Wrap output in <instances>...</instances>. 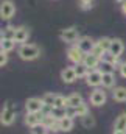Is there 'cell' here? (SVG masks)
<instances>
[{"mask_svg": "<svg viewBox=\"0 0 126 134\" xmlns=\"http://www.w3.org/2000/svg\"><path fill=\"white\" fill-rule=\"evenodd\" d=\"M25 109H27V112H42L45 109V103L42 98L31 97L25 101Z\"/></svg>", "mask_w": 126, "mask_h": 134, "instance_id": "52a82bcc", "label": "cell"}, {"mask_svg": "<svg viewBox=\"0 0 126 134\" xmlns=\"http://www.w3.org/2000/svg\"><path fill=\"white\" fill-rule=\"evenodd\" d=\"M112 98L118 103H125L126 101V87L123 86H117L112 89Z\"/></svg>", "mask_w": 126, "mask_h": 134, "instance_id": "2e32d148", "label": "cell"}, {"mask_svg": "<svg viewBox=\"0 0 126 134\" xmlns=\"http://www.w3.org/2000/svg\"><path fill=\"white\" fill-rule=\"evenodd\" d=\"M6 63H8V53L3 52V50H0V67L6 66Z\"/></svg>", "mask_w": 126, "mask_h": 134, "instance_id": "1f68e13d", "label": "cell"}, {"mask_svg": "<svg viewBox=\"0 0 126 134\" xmlns=\"http://www.w3.org/2000/svg\"><path fill=\"white\" fill-rule=\"evenodd\" d=\"M114 131H126V112H120L114 122Z\"/></svg>", "mask_w": 126, "mask_h": 134, "instance_id": "d6986e66", "label": "cell"}, {"mask_svg": "<svg viewBox=\"0 0 126 134\" xmlns=\"http://www.w3.org/2000/svg\"><path fill=\"white\" fill-rule=\"evenodd\" d=\"M59 37H61V41L65 42V44H75V42L79 41L81 36H79V30H78L76 27H68V28L61 30Z\"/></svg>", "mask_w": 126, "mask_h": 134, "instance_id": "3957f363", "label": "cell"}, {"mask_svg": "<svg viewBox=\"0 0 126 134\" xmlns=\"http://www.w3.org/2000/svg\"><path fill=\"white\" fill-rule=\"evenodd\" d=\"M17 55L24 61H34L41 56V48L36 44H22L17 50Z\"/></svg>", "mask_w": 126, "mask_h": 134, "instance_id": "6da1fadb", "label": "cell"}, {"mask_svg": "<svg viewBox=\"0 0 126 134\" xmlns=\"http://www.w3.org/2000/svg\"><path fill=\"white\" fill-rule=\"evenodd\" d=\"M100 63H101V58L95 56V55H92V53L86 55V56H84V59H83V64L87 67L89 70H94V69H96V67L100 66Z\"/></svg>", "mask_w": 126, "mask_h": 134, "instance_id": "5bb4252c", "label": "cell"}, {"mask_svg": "<svg viewBox=\"0 0 126 134\" xmlns=\"http://www.w3.org/2000/svg\"><path fill=\"white\" fill-rule=\"evenodd\" d=\"M120 6H122V13H123V14L126 16V2L123 3V5H120Z\"/></svg>", "mask_w": 126, "mask_h": 134, "instance_id": "e575fe53", "label": "cell"}, {"mask_svg": "<svg viewBox=\"0 0 126 134\" xmlns=\"http://www.w3.org/2000/svg\"><path fill=\"white\" fill-rule=\"evenodd\" d=\"M61 80H62V83H65V84H73L78 80L76 72H75V67H65V69H62L61 70Z\"/></svg>", "mask_w": 126, "mask_h": 134, "instance_id": "7c38bea8", "label": "cell"}, {"mask_svg": "<svg viewBox=\"0 0 126 134\" xmlns=\"http://www.w3.org/2000/svg\"><path fill=\"white\" fill-rule=\"evenodd\" d=\"M14 45H16V41L14 39H8V37H3L2 44H0V50L9 53L11 50H14Z\"/></svg>", "mask_w": 126, "mask_h": 134, "instance_id": "ffe728a7", "label": "cell"}, {"mask_svg": "<svg viewBox=\"0 0 126 134\" xmlns=\"http://www.w3.org/2000/svg\"><path fill=\"white\" fill-rule=\"evenodd\" d=\"M112 134H126V131H114Z\"/></svg>", "mask_w": 126, "mask_h": 134, "instance_id": "d590c367", "label": "cell"}, {"mask_svg": "<svg viewBox=\"0 0 126 134\" xmlns=\"http://www.w3.org/2000/svg\"><path fill=\"white\" fill-rule=\"evenodd\" d=\"M115 2H117V3H118V5H123V3H125L126 0H115Z\"/></svg>", "mask_w": 126, "mask_h": 134, "instance_id": "8d00e7d4", "label": "cell"}, {"mask_svg": "<svg viewBox=\"0 0 126 134\" xmlns=\"http://www.w3.org/2000/svg\"><path fill=\"white\" fill-rule=\"evenodd\" d=\"M2 41H3V31H0V44H2Z\"/></svg>", "mask_w": 126, "mask_h": 134, "instance_id": "74e56055", "label": "cell"}, {"mask_svg": "<svg viewBox=\"0 0 126 134\" xmlns=\"http://www.w3.org/2000/svg\"><path fill=\"white\" fill-rule=\"evenodd\" d=\"M53 108H67V98L64 95H56V100H55V106Z\"/></svg>", "mask_w": 126, "mask_h": 134, "instance_id": "f546056e", "label": "cell"}, {"mask_svg": "<svg viewBox=\"0 0 126 134\" xmlns=\"http://www.w3.org/2000/svg\"><path fill=\"white\" fill-rule=\"evenodd\" d=\"M28 37H30V30L27 28V27H24V25H20V27H16V33H14V41H16V44H27V41H28Z\"/></svg>", "mask_w": 126, "mask_h": 134, "instance_id": "30bf717a", "label": "cell"}, {"mask_svg": "<svg viewBox=\"0 0 126 134\" xmlns=\"http://www.w3.org/2000/svg\"><path fill=\"white\" fill-rule=\"evenodd\" d=\"M101 61H104V63H109V64H112V66H115L117 63H118V58L117 56H114L112 53H109V52H106L103 56H101Z\"/></svg>", "mask_w": 126, "mask_h": 134, "instance_id": "484cf974", "label": "cell"}, {"mask_svg": "<svg viewBox=\"0 0 126 134\" xmlns=\"http://www.w3.org/2000/svg\"><path fill=\"white\" fill-rule=\"evenodd\" d=\"M14 33H16V27H6L5 31H3V37H8V39H14Z\"/></svg>", "mask_w": 126, "mask_h": 134, "instance_id": "4dcf8cb0", "label": "cell"}, {"mask_svg": "<svg viewBox=\"0 0 126 134\" xmlns=\"http://www.w3.org/2000/svg\"><path fill=\"white\" fill-rule=\"evenodd\" d=\"M107 52H109V53H112L114 56L120 58V56H122V53L125 52V44H123V41H122V39H118V37L112 39V41H111V45H109V50H107Z\"/></svg>", "mask_w": 126, "mask_h": 134, "instance_id": "8fae6325", "label": "cell"}, {"mask_svg": "<svg viewBox=\"0 0 126 134\" xmlns=\"http://www.w3.org/2000/svg\"><path fill=\"white\" fill-rule=\"evenodd\" d=\"M101 81H103V72L100 69L89 70V73L86 75V84L90 87H100Z\"/></svg>", "mask_w": 126, "mask_h": 134, "instance_id": "5b68a950", "label": "cell"}, {"mask_svg": "<svg viewBox=\"0 0 126 134\" xmlns=\"http://www.w3.org/2000/svg\"><path fill=\"white\" fill-rule=\"evenodd\" d=\"M56 95H58V94H53V92H47V94H44L42 100H44V103H45V106L53 108V106H55V100H56Z\"/></svg>", "mask_w": 126, "mask_h": 134, "instance_id": "603a6c76", "label": "cell"}, {"mask_svg": "<svg viewBox=\"0 0 126 134\" xmlns=\"http://www.w3.org/2000/svg\"><path fill=\"white\" fill-rule=\"evenodd\" d=\"M16 14V5L13 0H3L0 2V19L2 20H9Z\"/></svg>", "mask_w": 126, "mask_h": 134, "instance_id": "277c9868", "label": "cell"}, {"mask_svg": "<svg viewBox=\"0 0 126 134\" xmlns=\"http://www.w3.org/2000/svg\"><path fill=\"white\" fill-rule=\"evenodd\" d=\"M100 70L103 72V73H114V67L115 66H112V64H109V63H104V61H101L100 63Z\"/></svg>", "mask_w": 126, "mask_h": 134, "instance_id": "f1b7e54d", "label": "cell"}, {"mask_svg": "<svg viewBox=\"0 0 126 134\" xmlns=\"http://www.w3.org/2000/svg\"><path fill=\"white\" fill-rule=\"evenodd\" d=\"M16 120V106L13 101H6L0 111V125L3 126H11Z\"/></svg>", "mask_w": 126, "mask_h": 134, "instance_id": "7a4b0ae2", "label": "cell"}, {"mask_svg": "<svg viewBox=\"0 0 126 134\" xmlns=\"http://www.w3.org/2000/svg\"><path fill=\"white\" fill-rule=\"evenodd\" d=\"M75 67V72H76V76L78 78H86V75L89 73V69L84 66L83 63L81 64H76V66H73Z\"/></svg>", "mask_w": 126, "mask_h": 134, "instance_id": "d4e9b609", "label": "cell"}, {"mask_svg": "<svg viewBox=\"0 0 126 134\" xmlns=\"http://www.w3.org/2000/svg\"><path fill=\"white\" fill-rule=\"evenodd\" d=\"M76 45H78V48H79L84 55H89V53H92V50H94L95 41L92 37H89V36H83V37H79V41L76 42Z\"/></svg>", "mask_w": 126, "mask_h": 134, "instance_id": "ba28073f", "label": "cell"}, {"mask_svg": "<svg viewBox=\"0 0 126 134\" xmlns=\"http://www.w3.org/2000/svg\"><path fill=\"white\" fill-rule=\"evenodd\" d=\"M95 117L89 112V114H86L84 117H81V125L84 126V128H87V130H90V128H94L95 126Z\"/></svg>", "mask_w": 126, "mask_h": 134, "instance_id": "44dd1931", "label": "cell"}, {"mask_svg": "<svg viewBox=\"0 0 126 134\" xmlns=\"http://www.w3.org/2000/svg\"><path fill=\"white\" fill-rule=\"evenodd\" d=\"M118 72H120L122 78H126V61H125V63H122V64L118 66Z\"/></svg>", "mask_w": 126, "mask_h": 134, "instance_id": "836d02e7", "label": "cell"}, {"mask_svg": "<svg viewBox=\"0 0 126 134\" xmlns=\"http://www.w3.org/2000/svg\"><path fill=\"white\" fill-rule=\"evenodd\" d=\"M31 134H48V128L44 123H39L31 128Z\"/></svg>", "mask_w": 126, "mask_h": 134, "instance_id": "4316f807", "label": "cell"}, {"mask_svg": "<svg viewBox=\"0 0 126 134\" xmlns=\"http://www.w3.org/2000/svg\"><path fill=\"white\" fill-rule=\"evenodd\" d=\"M111 41H112V39H109V37H101V39L96 41V44H98L104 52H107V50H109V45H111Z\"/></svg>", "mask_w": 126, "mask_h": 134, "instance_id": "83f0119b", "label": "cell"}, {"mask_svg": "<svg viewBox=\"0 0 126 134\" xmlns=\"http://www.w3.org/2000/svg\"><path fill=\"white\" fill-rule=\"evenodd\" d=\"M101 86L104 89H114L115 87V75L114 73H103Z\"/></svg>", "mask_w": 126, "mask_h": 134, "instance_id": "ac0fdd59", "label": "cell"}, {"mask_svg": "<svg viewBox=\"0 0 126 134\" xmlns=\"http://www.w3.org/2000/svg\"><path fill=\"white\" fill-rule=\"evenodd\" d=\"M44 115H45V114H42V112H27V115H25V125L30 126V128H33V126L42 123Z\"/></svg>", "mask_w": 126, "mask_h": 134, "instance_id": "4fadbf2b", "label": "cell"}, {"mask_svg": "<svg viewBox=\"0 0 126 134\" xmlns=\"http://www.w3.org/2000/svg\"><path fill=\"white\" fill-rule=\"evenodd\" d=\"M50 114L56 119V120H61L67 115V108H51L50 109Z\"/></svg>", "mask_w": 126, "mask_h": 134, "instance_id": "7402d4cb", "label": "cell"}, {"mask_svg": "<svg viewBox=\"0 0 126 134\" xmlns=\"http://www.w3.org/2000/svg\"><path fill=\"white\" fill-rule=\"evenodd\" d=\"M106 100H107V95H106V92H104L103 89H100V87H95L94 91H92V94H90V97H89L90 104H92V106H96V108L106 104Z\"/></svg>", "mask_w": 126, "mask_h": 134, "instance_id": "8992f818", "label": "cell"}, {"mask_svg": "<svg viewBox=\"0 0 126 134\" xmlns=\"http://www.w3.org/2000/svg\"><path fill=\"white\" fill-rule=\"evenodd\" d=\"M81 2V8L83 9H90L94 6V0H79Z\"/></svg>", "mask_w": 126, "mask_h": 134, "instance_id": "d6a6232c", "label": "cell"}, {"mask_svg": "<svg viewBox=\"0 0 126 134\" xmlns=\"http://www.w3.org/2000/svg\"><path fill=\"white\" fill-rule=\"evenodd\" d=\"M83 101L84 100H83V95H81V94L73 92L72 95L67 97V108H76V106H79Z\"/></svg>", "mask_w": 126, "mask_h": 134, "instance_id": "e0dca14e", "label": "cell"}, {"mask_svg": "<svg viewBox=\"0 0 126 134\" xmlns=\"http://www.w3.org/2000/svg\"><path fill=\"white\" fill-rule=\"evenodd\" d=\"M84 53L78 48V45H73V47H70L68 50H67V58H68V61H72L75 66L76 64H81L83 63V59H84Z\"/></svg>", "mask_w": 126, "mask_h": 134, "instance_id": "9c48e42d", "label": "cell"}, {"mask_svg": "<svg viewBox=\"0 0 126 134\" xmlns=\"http://www.w3.org/2000/svg\"><path fill=\"white\" fill-rule=\"evenodd\" d=\"M73 125H75L73 117L65 115L64 119H61V120H59V130H61L62 133H68V131H72V130H73Z\"/></svg>", "mask_w": 126, "mask_h": 134, "instance_id": "9a60e30c", "label": "cell"}, {"mask_svg": "<svg viewBox=\"0 0 126 134\" xmlns=\"http://www.w3.org/2000/svg\"><path fill=\"white\" fill-rule=\"evenodd\" d=\"M75 112H76V117H84L86 114H89V104L86 101H83L79 106L75 108Z\"/></svg>", "mask_w": 126, "mask_h": 134, "instance_id": "cb8c5ba5", "label": "cell"}]
</instances>
